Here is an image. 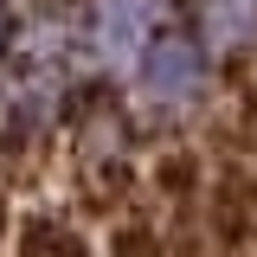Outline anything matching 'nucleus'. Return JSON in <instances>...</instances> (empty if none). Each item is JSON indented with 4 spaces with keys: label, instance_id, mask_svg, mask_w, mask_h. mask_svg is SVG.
<instances>
[{
    "label": "nucleus",
    "instance_id": "5",
    "mask_svg": "<svg viewBox=\"0 0 257 257\" xmlns=\"http://www.w3.org/2000/svg\"><path fill=\"white\" fill-rule=\"evenodd\" d=\"M109 257H161L155 231L135 219V225H116V238H109Z\"/></svg>",
    "mask_w": 257,
    "mask_h": 257
},
{
    "label": "nucleus",
    "instance_id": "2",
    "mask_svg": "<svg viewBox=\"0 0 257 257\" xmlns=\"http://www.w3.org/2000/svg\"><path fill=\"white\" fill-rule=\"evenodd\" d=\"M96 39L116 64H135L155 39V0H103L96 7Z\"/></svg>",
    "mask_w": 257,
    "mask_h": 257
},
{
    "label": "nucleus",
    "instance_id": "1",
    "mask_svg": "<svg viewBox=\"0 0 257 257\" xmlns=\"http://www.w3.org/2000/svg\"><path fill=\"white\" fill-rule=\"evenodd\" d=\"M199 84H206V52L187 32H155L148 52H142V90L167 109H180V103L199 96Z\"/></svg>",
    "mask_w": 257,
    "mask_h": 257
},
{
    "label": "nucleus",
    "instance_id": "6",
    "mask_svg": "<svg viewBox=\"0 0 257 257\" xmlns=\"http://www.w3.org/2000/svg\"><path fill=\"white\" fill-rule=\"evenodd\" d=\"M0 32H7V20H0Z\"/></svg>",
    "mask_w": 257,
    "mask_h": 257
},
{
    "label": "nucleus",
    "instance_id": "3",
    "mask_svg": "<svg viewBox=\"0 0 257 257\" xmlns=\"http://www.w3.org/2000/svg\"><path fill=\"white\" fill-rule=\"evenodd\" d=\"M13 257H90V244H84V238H77L64 219H52V212H32V219H20Z\"/></svg>",
    "mask_w": 257,
    "mask_h": 257
},
{
    "label": "nucleus",
    "instance_id": "4",
    "mask_svg": "<svg viewBox=\"0 0 257 257\" xmlns=\"http://www.w3.org/2000/svg\"><path fill=\"white\" fill-rule=\"evenodd\" d=\"M199 13H206V32L219 45H244L257 32V0H199Z\"/></svg>",
    "mask_w": 257,
    "mask_h": 257
}]
</instances>
